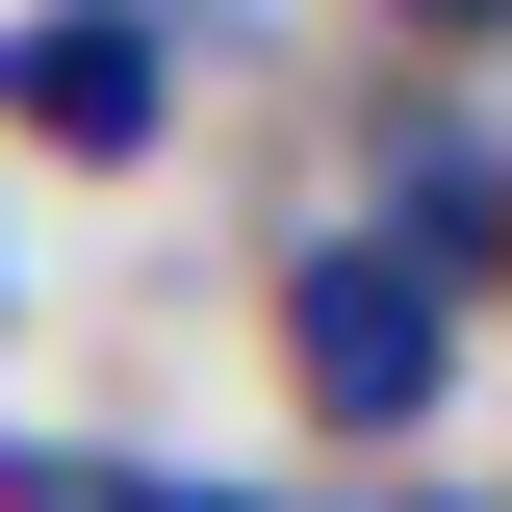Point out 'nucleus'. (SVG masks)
I'll return each instance as SVG.
<instances>
[{
    "label": "nucleus",
    "mask_w": 512,
    "mask_h": 512,
    "mask_svg": "<svg viewBox=\"0 0 512 512\" xmlns=\"http://www.w3.org/2000/svg\"><path fill=\"white\" fill-rule=\"evenodd\" d=\"M0 128H26V154H154V128H180V26H154V0H26V26H0Z\"/></svg>",
    "instance_id": "obj_2"
},
{
    "label": "nucleus",
    "mask_w": 512,
    "mask_h": 512,
    "mask_svg": "<svg viewBox=\"0 0 512 512\" xmlns=\"http://www.w3.org/2000/svg\"><path fill=\"white\" fill-rule=\"evenodd\" d=\"M410 26H512V0H410Z\"/></svg>",
    "instance_id": "obj_5"
},
{
    "label": "nucleus",
    "mask_w": 512,
    "mask_h": 512,
    "mask_svg": "<svg viewBox=\"0 0 512 512\" xmlns=\"http://www.w3.org/2000/svg\"><path fill=\"white\" fill-rule=\"evenodd\" d=\"M0 512H180V487H128V461H0Z\"/></svg>",
    "instance_id": "obj_4"
},
{
    "label": "nucleus",
    "mask_w": 512,
    "mask_h": 512,
    "mask_svg": "<svg viewBox=\"0 0 512 512\" xmlns=\"http://www.w3.org/2000/svg\"><path fill=\"white\" fill-rule=\"evenodd\" d=\"M384 180H410V282H436V308L512 282V154L487 128H384Z\"/></svg>",
    "instance_id": "obj_3"
},
{
    "label": "nucleus",
    "mask_w": 512,
    "mask_h": 512,
    "mask_svg": "<svg viewBox=\"0 0 512 512\" xmlns=\"http://www.w3.org/2000/svg\"><path fill=\"white\" fill-rule=\"evenodd\" d=\"M282 384H308L333 436H410V410L461 384V308L410 282V231H308L282 256Z\"/></svg>",
    "instance_id": "obj_1"
}]
</instances>
